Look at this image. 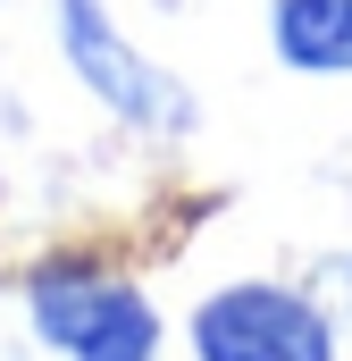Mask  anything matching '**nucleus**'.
<instances>
[{
    "instance_id": "f03ea898",
    "label": "nucleus",
    "mask_w": 352,
    "mask_h": 361,
    "mask_svg": "<svg viewBox=\"0 0 352 361\" xmlns=\"http://www.w3.org/2000/svg\"><path fill=\"white\" fill-rule=\"evenodd\" d=\"M193 361H336V319L277 277H235L193 302Z\"/></svg>"
},
{
    "instance_id": "7ed1b4c3",
    "label": "nucleus",
    "mask_w": 352,
    "mask_h": 361,
    "mask_svg": "<svg viewBox=\"0 0 352 361\" xmlns=\"http://www.w3.org/2000/svg\"><path fill=\"white\" fill-rule=\"evenodd\" d=\"M59 51H68V68H76V85L109 109V118H126V126H143V135H193V92L176 85L168 68H151L126 34H118V17L101 8V0H59Z\"/></svg>"
},
{
    "instance_id": "f257e3e1",
    "label": "nucleus",
    "mask_w": 352,
    "mask_h": 361,
    "mask_svg": "<svg viewBox=\"0 0 352 361\" xmlns=\"http://www.w3.org/2000/svg\"><path fill=\"white\" fill-rule=\"evenodd\" d=\"M25 319L59 361H160L151 294L101 261H42L25 277Z\"/></svg>"
},
{
    "instance_id": "20e7f679",
    "label": "nucleus",
    "mask_w": 352,
    "mask_h": 361,
    "mask_svg": "<svg viewBox=\"0 0 352 361\" xmlns=\"http://www.w3.org/2000/svg\"><path fill=\"white\" fill-rule=\"evenodd\" d=\"M268 42L294 76H352V0H277Z\"/></svg>"
}]
</instances>
